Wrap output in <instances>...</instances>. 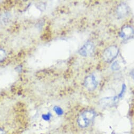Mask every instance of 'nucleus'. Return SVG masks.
Listing matches in <instances>:
<instances>
[{
  "label": "nucleus",
  "instance_id": "f257e3e1",
  "mask_svg": "<svg viewBox=\"0 0 134 134\" xmlns=\"http://www.w3.org/2000/svg\"><path fill=\"white\" fill-rule=\"evenodd\" d=\"M96 116L93 110H87L82 113L78 118V124L81 128H86L91 124Z\"/></svg>",
  "mask_w": 134,
  "mask_h": 134
},
{
  "label": "nucleus",
  "instance_id": "39448f33",
  "mask_svg": "<svg viewBox=\"0 0 134 134\" xmlns=\"http://www.w3.org/2000/svg\"><path fill=\"white\" fill-rule=\"evenodd\" d=\"M130 12V9L127 4L121 3L119 4L116 9V14L119 18H123L126 17Z\"/></svg>",
  "mask_w": 134,
  "mask_h": 134
},
{
  "label": "nucleus",
  "instance_id": "6e6552de",
  "mask_svg": "<svg viewBox=\"0 0 134 134\" xmlns=\"http://www.w3.org/2000/svg\"><path fill=\"white\" fill-rule=\"evenodd\" d=\"M54 111L57 114H58V115H61L62 114H63V110L62 109L60 108L58 106H55L54 107Z\"/></svg>",
  "mask_w": 134,
  "mask_h": 134
},
{
  "label": "nucleus",
  "instance_id": "423d86ee",
  "mask_svg": "<svg viewBox=\"0 0 134 134\" xmlns=\"http://www.w3.org/2000/svg\"><path fill=\"white\" fill-rule=\"evenodd\" d=\"M134 35V29L129 25H125L121 30L120 36L124 40L130 39Z\"/></svg>",
  "mask_w": 134,
  "mask_h": 134
},
{
  "label": "nucleus",
  "instance_id": "1a4fd4ad",
  "mask_svg": "<svg viewBox=\"0 0 134 134\" xmlns=\"http://www.w3.org/2000/svg\"><path fill=\"white\" fill-rule=\"evenodd\" d=\"M120 68V66L117 62H114L112 66H111V69H112V70L114 71H118L119 70Z\"/></svg>",
  "mask_w": 134,
  "mask_h": 134
},
{
  "label": "nucleus",
  "instance_id": "9d476101",
  "mask_svg": "<svg viewBox=\"0 0 134 134\" xmlns=\"http://www.w3.org/2000/svg\"><path fill=\"white\" fill-rule=\"evenodd\" d=\"M50 118H51V115L49 113L42 115V118L46 121L49 120L50 119Z\"/></svg>",
  "mask_w": 134,
  "mask_h": 134
},
{
  "label": "nucleus",
  "instance_id": "9b49d317",
  "mask_svg": "<svg viewBox=\"0 0 134 134\" xmlns=\"http://www.w3.org/2000/svg\"><path fill=\"white\" fill-rule=\"evenodd\" d=\"M5 52L2 50H0V61L2 60L5 58Z\"/></svg>",
  "mask_w": 134,
  "mask_h": 134
},
{
  "label": "nucleus",
  "instance_id": "0eeeda50",
  "mask_svg": "<svg viewBox=\"0 0 134 134\" xmlns=\"http://www.w3.org/2000/svg\"><path fill=\"white\" fill-rule=\"evenodd\" d=\"M117 100L118 98L116 97H105L100 99V105L104 107H110L115 104L117 102Z\"/></svg>",
  "mask_w": 134,
  "mask_h": 134
},
{
  "label": "nucleus",
  "instance_id": "ddd939ff",
  "mask_svg": "<svg viewBox=\"0 0 134 134\" xmlns=\"http://www.w3.org/2000/svg\"><path fill=\"white\" fill-rule=\"evenodd\" d=\"M0 134H5V132L3 129H0Z\"/></svg>",
  "mask_w": 134,
  "mask_h": 134
},
{
  "label": "nucleus",
  "instance_id": "7ed1b4c3",
  "mask_svg": "<svg viewBox=\"0 0 134 134\" xmlns=\"http://www.w3.org/2000/svg\"><path fill=\"white\" fill-rule=\"evenodd\" d=\"M95 49V46L93 42L88 41L80 49L78 53L83 57H88L94 54Z\"/></svg>",
  "mask_w": 134,
  "mask_h": 134
},
{
  "label": "nucleus",
  "instance_id": "f8f14e48",
  "mask_svg": "<svg viewBox=\"0 0 134 134\" xmlns=\"http://www.w3.org/2000/svg\"><path fill=\"white\" fill-rule=\"evenodd\" d=\"M130 76H131V79H132V80H133V82H134V69L130 72Z\"/></svg>",
  "mask_w": 134,
  "mask_h": 134
},
{
  "label": "nucleus",
  "instance_id": "f03ea898",
  "mask_svg": "<svg viewBox=\"0 0 134 134\" xmlns=\"http://www.w3.org/2000/svg\"><path fill=\"white\" fill-rule=\"evenodd\" d=\"M118 53L119 49L117 46H110L104 51L103 54V58L105 62L109 63L113 61L116 58Z\"/></svg>",
  "mask_w": 134,
  "mask_h": 134
},
{
  "label": "nucleus",
  "instance_id": "20e7f679",
  "mask_svg": "<svg viewBox=\"0 0 134 134\" xmlns=\"http://www.w3.org/2000/svg\"><path fill=\"white\" fill-rule=\"evenodd\" d=\"M84 86L89 91H93L98 86L96 77L93 74L87 76L84 80Z\"/></svg>",
  "mask_w": 134,
  "mask_h": 134
}]
</instances>
